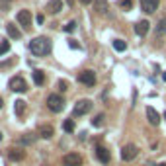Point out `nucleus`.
I'll list each match as a JSON object with an SVG mask.
<instances>
[{
    "instance_id": "obj_3",
    "label": "nucleus",
    "mask_w": 166,
    "mask_h": 166,
    "mask_svg": "<svg viewBox=\"0 0 166 166\" xmlns=\"http://www.w3.org/2000/svg\"><path fill=\"white\" fill-rule=\"evenodd\" d=\"M90 110H92L90 100H78V102L74 104V107H73V113L76 115V117H80V115H86Z\"/></svg>"
},
{
    "instance_id": "obj_19",
    "label": "nucleus",
    "mask_w": 166,
    "mask_h": 166,
    "mask_svg": "<svg viewBox=\"0 0 166 166\" xmlns=\"http://www.w3.org/2000/svg\"><path fill=\"white\" fill-rule=\"evenodd\" d=\"M14 111H16L18 117L24 115V111H26V102H24V100H16V102H14Z\"/></svg>"
},
{
    "instance_id": "obj_30",
    "label": "nucleus",
    "mask_w": 166,
    "mask_h": 166,
    "mask_svg": "<svg viewBox=\"0 0 166 166\" xmlns=\"http://www.w3.org/2000/svg\"><path fill=\"white\" fill-rule=\"evenodd\" d=\"M35 21H37V24L41 26L43 21H45V16H43V14H37V16H35Z\"/></svg>"
},
{
    "instance_id": "obj_23",
    "label": "nucleus",
    "mask_w": 166,
    "mask_h": 166,
    "mask_svg": "<svg viewBox=\"0 0 166 166\" xmlns=\"http://www.w3.org/2000/svg\"><path fill=\"white\" fill-rule=\"evenodd\" d=\"M119 8L125 10V12L133 10V0H119Z\"/></svg>"
},
{
    "instance_id": "obj_27",
    "label": "nucleus",
    "mask_w": 166,
    "mask_h": 166,
    "mask_svg": "<svg viewBox=\"0 0 166 166\" xmlns=\"http://www.w3.org/2000/svg\"><path fill=\"white\" fill-rule=\"evenodd\" d=\"M10 51V43L8 41H2V43H0V57H2L4 53H8Z\"/></svg>"
},
{
    "instance_id": "obj_22",
    "label": "nucleus",
    "mask_w": 166,
    "mask_h": 166,
    "mask_svg": "<svg viewBox=\"0 0 166 166\" xmlns=\"http://www.w3.org/2000/svg\"><path fill=\"white\" fill-rule=\"evenodd\" d=\"M113 49L115 51H125L127 49V43L123 39H113Z\"/></svg>"
},
{
    "instance_id": "obj_29",
    "label": "nucleus",
    "mask_w": 166,
    "mask_h": 166,
    "mask_svg": "<svg viewBox=\"0 0 166 166\" xmlns=\"http://www.w3.org/2000/svg\"><path fill=\"white\" fill-rule=\"evenodd\" d=\"M69 45L73 47V49H80V45H78V41H76V39H69Z\"/></svg>"
},
{
    "instance_id": "obj_10",
    "label": "nucleus",
    "mask_w": 166,
    "mask_h": 166,
    "mask_svg": "<svg viewBox=\"0 0 166 166\" xmlns=\"http://www.w3.org/2000/svg\"><path fill=\"white\" fill-rule=\"evenodd\" d=\"M158 8V0H141V10L147 14H153Z\"/></svg>"
},
{
    "instance_id": "obj_11",
    "label": "nucleus",
    "mask_w": 166,
    "mask_h": 166,
    "mask_svg": "<svg viewBox=\"0 0 166 166\" xmlns=\"http://www.w3.org/2000/svg\"><path fill=\"white\" fill-rule=\"evenodd\" d=\"M24 156H26V150L24 149H18V147H14V149H8V158L10 160H24Z\"/></svg>"
},
{
    "instance_id": "obj_6",
    "label": "nucleus",
    "mask_w": 166,
    "mask_h": 166,
    "mask_svg": "<svg viewBox=\"0 0 166 166\" xmlns=\"http://www.w3.org/2000/svg\"><path fill=\"white\" fill-rule=\"evenodd\" d=\"M63 164L64 166H82V156L78 153H69L63 156Z\"/></svg>"
},
{
    "instance_id": "obj_17",
    "label": "nucleus",
    "mask_w": 166,
    "mask_h": 166,
    "mask_svg": "<svg viewBox=\"0 0 166 166\" xmlns=\"http://www.w3.org/2000/svg\"><path fill=\"white\" fill-rule=\"evenodd\" d=\"M37 137L39 135H35V133H26V135L20 137V143H21V145H33V143L37 141Z\"/></svg>"
},
{
    "instance_id": "obj_35",
    "label": "nucleus",
    "mask_w": 166,
    "mask_h": 166,
    "mask_svg": "<svg viewBox=\"0 0 166 166\" xmlns=\"http://www.w3.org/2000/svg\"><path fill=\"white\" fill-rule=\"evenodd\" d=\"M0 141H2V133H0Z\"/></svg>"
},
{
    "instance_id": "obj_26",
    "label": "nucleus",
    "mask_w": 166,
    "mask_h": 166,
    "mask_svg": "<svg viewBox=\"0 0 166 166\" xmlns=\"http://www.w3.org/2000/svg\"><path fill=\"white\" fill-rule=\"evenodd\" d=\"M63 30L67 31V33H73V31L76 30V21H69V24H64V26H63Z\"/></svg>"
},
{
    "instance_id": "obj_2",
    "label": "nucleus",
    "mask_w": 166,
    "mask_h": 166,
    "mask_svg": "<svg viewBox=\"0 0 166 166\" xmlns=\"http://www.w3.org/2000/svg\"><path fill=\"white\" fill-rule=\"evenodd\" d=\"M47 107L53 113H61L64 110V98L61 96V94H51V96L47 98Z\"/></svg>"
},
{
    "instance_id": "obj_33",
    "label": "nucleus",
    "mask_w": 166,
    "mask_h": 166,
    "mask_svg": "<svg viewBox=\"0 0 166 166\" xmlns=\"http://www.w3.org/2000/svg\"><path fill=\"white\" fill-rule=\"evenodd\" d=\"M158 166H166V162H162V164H158Z\"/></svg>"
},
{
    "instance_id": "obj_20",
    "label": "nucleus",
    "mask_w": 166,
    "mask_h": 166,
    "mask_svg": "<svg viewBox=\"0 0 166 166\" xmlns=\"http://www.w3.org/2000/svg\"><path fill=\"white\" fill-rule=\"evenodd\" d=\"M164 33H166V18H160V21L156 24V35L162 37Z\"/></svg>"
},
{
    "instance_id": "obj_18",
    "label": "nucleus",
    "mask_w": 166,
    "mask_h": 166,
    "mask_svg": "<svg viewBox=\"0 0 166 166\" xmlns=\"http://www.w3.org/2000/svg\"><path fill=\"white\" fill-rule=\"evenodd\" d=\"M94 8L100 14H107V0H94Z\"/></svg>"
},
{
    "instance_id": "obj_15",
    "label": "nucleus",
    "mask_w": 166,
    "mask_h": 166,
    "mask_svg": "<svg viewBox=\"0 0 166 166\" xmlns=\"http://www.w3.org/2000/svg\"><path fill=\"white\" fill-rule=\"evenodd\" d=\"M63 10V0H49L47 2V12L49 14H59Z\"/></svg>"
},
{
    "instance_id": "obj_32",
    "label": "nucleus",
    "mask_w": 166,
    "mask_h": 166,
    "mask_svg": "<svg viewBox=\"0 0 166 166\" xmlns=\"http://www.w3.org/2000/svg\"><path fill=\"white\" fill-rule=\"evenodd\" d=\"M162 80L166 82V70H164V73H162Z\"/></svg>"
},
{
    "instance_id": "obj_8",
    "label": "nucleus",
    "mask_w": 166,
    "mask_h": 166,
    "mask_svg": "<svg viewBox=\"0 0 166 166\" xmlns=\"http://www.w3.org/2000/svg\"><path fill=\"white\" fill-rule=\"evenodd\" d=\"M137 153H139V149H137L135 145H125L123 150H121V158H123L125 162H129V160H133V158L137 156Z\"/></svg>"
},
{
    "instance_id": "obj_21",
    "label": "nucleus",
    "mask_w": 166,
    "mask_h": 166,
    "mask_svg": "<svg viewBox=\"0 0 166 166\" xmlns=\"http://www.w3.org/2000/svg\"><path fill=\"white\" fill-rule=\"evenodd\" d=\"M33 82L35 84H43L45 82V73H43V70H33Z\"/></svg>"
},
{
    "instance_id": "obj_36",
    "label": "nucleus",
    "mask_w": 166,
    "mask_h": 166,
    "mask_svg": "<svg viewBox=\"0 0 166 166\" xmlns=\"http://www.w3.org/2000/svg\"><path fill=\"white\" fill-rule=\"evenodd\" d=\"M164 119H166V111H164Z\"/></svg>"
},
{
    "instance_id": "obj_5",
    "label": "nucleus",
    "mask_w": 166,
    "mask_h": 166,
    "mask_svg": "<svg viewBox=\"0 0 166 166\" xmlns=\"http://www.w3.org/2000/svg\"><path fill=\"white\" fill-rule=\"evenodd\" d=\"M78 82L84 84V86H96V73L94 70H82L80 74H78Z\"/></svg>"
},
{
    "instance_id": "obj_31",
    "label": "nucleus",
    "mask_w": 166,
    "mask_h": 166,
    "mask_svg": "<svg viewBox=\"0 0 166 166\" xmlns=\"http://www.w3.org/2000/svg\"><path fill=\"white\" fill-rule=\"evenodd\" d=\"M78 2H80V4H84V6H86V4H92L94 0H78Z\"/></svg>"
},
{
    "instance_id": "obj_9",
    "label": "nucleus",
    "mask_w": 166,
    "mask_h": 166,
    "mask_svg": "<svg viewBox=\"0 0 166 166\" xmlns=\"http://www.w3.org/2000/svg\"><path fill=\"white\" fill-rule=\"evenodd\" d=\"M96 156H98V160L100 162H104V164H107V162H110L111 160V154H110V150H107L106 147H96Z\"/></svg>"
},
{
    "instance_id": "obj_1",
    "label": "nucleus",
    "mask_w": 166,
    "mask_h": 166,
    "mask_svg": "<svg viewBox=\"0 0 166 166\" xmlns=\"http://www.w3.org/2000/svg\"><path fill=\"white\" fill-rule=\"evenodd\" d=\"M51 39L49 37H33L30 41V51L35 55V57H45L51 53Z\"/></svg>"
},
{
    "instance_id": "obj_16",
    "label": "nucleus",
    "mask_w": 166,
    "mask_h": 166,
    "mask_svg": "<svg viewBox=\"0 0 166 166\" xmlns=\"http://www.w3.org/2000/svg\"><path fill=\"white\" fill-rule=\"evenodd\" d=\"M149 27H150L149 21H147V20H141V21H137L135 31H137V35H147V33H149Z\"/></svg>"
},
{
    "instance_id": "obj_13",
    "label": "nucleus",
    "mask_w": 166,
    "mask_h": 166,
    "mask_svg": "<svg viewBox=\"0 0 166 166\" xmlns=\"http://www.w3.org/2000/svg\"><path fill=\"white\" fill-rule=\"evenodd\" d=\"M37 135L41 137V139H51V137L55 135V129H53V125H39Z\"/></svg>"
},
{
    "instance_id": "obj_7",
    "label": "nucleus",
    "mask_w": 166,
    "mask_h": 166,
    "mask_svg": "<svg viewBox=\"0 0 166 166\" xmlns=\"http://www.w3.org/2000/svg\"><path fill=\"white\" fill-rule=\"evenodd\" d=\"M18 24L20 26H24L26 30H31V14H30V10H21V12H18Z\"/></svg>"
},
{
    "instance_id": "obj_14",
    "label": "nucleus",
    "mask_w": 166,
    "mask_h": 166,
    "mask_svg": "<svg viewBox=\"0 0 166 166\" xmlns=\"http://www.w3.org/2000/svg\"><path fill=\"white\" fill-rule=\"evenodd\" d=\"M147 119H149V123L154 125V127L160 123V115H158V111L154 107H147Z\"/></svg>"
},
{
    "instance_id": "obj_12",
    "label": "nucleus",
    "mask_w": 166,
    "mask_h": 166,
    "mask_svg": "<svg viewBox=\"0 0 166 166\" xmlns=\"http://www.w3.org/2000/svg\"><path fill=\"white\" fill-rule=\"evenodd\" d=\"M6 33H8V37H12V39H20V37H21L20 27H18L16 24H12V21L6 24Z\"/></svg>"
},
{
    "instance_id": "obj_37",
    "label": "nucleus",
    "mask_w": 166,
    "mask_h": 166,
    "mask_svg": "<svg viewBox=\"0 0 166 166\" xmlns=\"http://www.w3.org/2000/svg\"><path fill=\"white\" fill-rule=\"evenodd\" d=\"M8 2H10V0H8Z\"/></svg>"
},
{
    "instance_id": "obj_4",
    "label": "nucleus",
    "mask_w": 166,
    "mask_h": 166,
    "mask_svg": "<svg viewBox=\"0 0 166 166\" xmlns=\"http://www.w3.org/2000/svg\"><path fill=\"white\" fill-rule=\"evenodd\" d=\"M8 88L14 92H26L27 90V82L24 76H12L10 82H8Z\"/></svg>"
},
{
    "instance_id": "obj_28",
    "label": "nucleus",
    "mask_w": 166,
    "mask_h": 166,
    "mask_svg": "<svg viewBox=\"0 0 166 166\" xmlns=\"http://www.w3.org/2000/svg\"><path fill=\"white\" fill-rule=\"evenodd\" d=\"M59 90H61V92H67V90H69V84L64 82V80H59Z\"/></svg>"
},
{
    "instance_id": "obj_25",
    "label": "nucleus",
    "mask_w": 166,
    "mask_h": 166,
    "mask_svg": "<svg viewBox=\"0 0 166 166\" xmlns=\"http://www.w3.org/2000/svg\"><path fill=\"white\" fill-rule=\"evenodd\" d=\"M63 129H64L67 133H73V131H74V121H73V119H67V121L63 123Z\"/></svg>"
},
{
    "instance_id": "obj_34",
    "label": "nucleus",
    "mask_w": 166,
    "mask_h": 166,
    "mask_svg": "<svg viewBox=\"0 0 166 166\" xmlns=\"http://www.w3.org/2000/svg\"><path fill=\"white\" fill-rule=\"evenodd\" d=\"M0 107H2V98H0Z\"/></svg>"
},
{
    "instance_id": "obj_24",
    "label": "nucleus",
    "mask_w": 166,
    "mask_h": 166,
    "mask_svg": "<svg viewBox=\"0 0 166 166\" xmlns=\"http://www.w3.org/2000/svg\"><path fill=\"white\" fill-rule=\"evenodd\" d=\"M104 119H106V115H104V113H98L96 117L92 119V125H94V127H102V125H104Z\"/></svg>"
}]
</instances>
